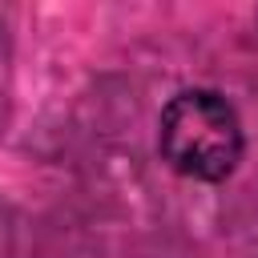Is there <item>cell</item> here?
<instances>
[{"label": "cell", "mask_w": 258, "mask_h": 258, "mask_svg": "<svg viewBox=\"0 0 258 258\" xmlns=\"http://www.w3.org/2000/svg\"><path fill=\"white\" fill-rule=\"evenodd\" d=\"M157 153L177 177L206 185L226 181L246 153V129L234 101L218 89L173 93L157 117Z\"/></svg>", "instance_id": "obj_1"}]
</instances>
